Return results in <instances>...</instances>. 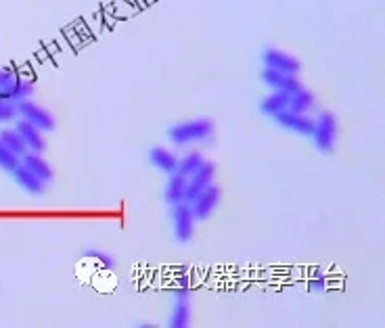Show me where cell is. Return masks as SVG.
<instances>
[{
    "instance_id": "52a82bcc",
    "label": "cell",
    "mask_w": 385,
    "mask_h": 328,
    "mask_svg": "<svg viewBox=\"0 0 385 328\" xmlns=\"http://www.w3.org/2000/svg\"><path fill=\"white\" fill-rule=\"evenodd\" d=\"M220 197H222V191H220V186H216V184H210L203 193H199L189 205L193 209V215H195V220H208L212 213H214V209L220 203Z\"/></svg>"
},
{
    "instance_id": "cb8c5ba5",
    "label": "cell",
    "mask_w": 385,
    "mask_h": 328,
    "mask_svg": "<svg viewBox=\"0 0 385 328\" xmlns=\"http://www.w3.org/2000/svg\"><path fill=\"white\" fill-rule=\"evenodd\" d=\"M17 105L15 103H6V101H0V123H9L13 120H17Z\"/></svg>"
},
{
    "instance_id": "4fadbf2b",
    "label": "cell",
    "mask_w": 385,
    "mask_h": 328,
    "mask_svg": "<svg viewBox=\"0 0 385 328\" xmlns=\"http://www.w3.org/2000/svg\"><path fill=\"white\" fill-rule=\"evenodd\" d=\"M289 105V92H281V90H270L268 96H264L260 101V111L268 118H274L277 113L285 111Z\"/></svg>"
},
{
    "instance_id": "6da1fadb",
    "label": "cell",
    "mask_w": 385,
    "mask_h": 328,
    "mask_svg": "<svg viewBox=\"0 0 385 328\" xmlns=\"http://www.w3.org/2000/svg\"><path fill=\"white\" fill-rule=\"evenodd\" d=\"M214 134V123L206 118L199 120H189L172 125L168 130V140L176 147H186V145H197V142H208Z\"/></svg>"
},
{
    "instance_id": "603a6c76",
    "label": "cell",
    "mask_w": 385,
    "mask_h": 328,
    "mask_svg": "<svg viewBox=\"0 0 385 328\" xmlns=\"http://www.w3.org/2000/svg\"><path fill=\"white\" fill-rule=\"evenodd\" d=\"M84 257H88V259H94L101 268H107V270H111V268H113V259H111L107 253H103V251H96V249H86Z\"/></svg>"
},
{
    "instance_id": "ba28073f",
    "label": "cell",
    "mask_w": 385,
    "mask_h": 328,
    "mask_svg": "<svg viewBox=\"0 0 385 328\" xmlns=\"http://www.w3.org/2000/svg\"><path fill=\"white\" fill-rule=\"evenodd\" d=\"M216 167L214 164L206 162L201 165L193 176H189V182H186V195H184V203H191L199 193H203L210 184H214Z\"/></svg>"
},
{
    "instance_id": "5b68a950",
    "label": "cell",
    "mask_w": 385,
    "mask_h": 328,
    "mask_svg": "<svg viewBox=\"0 0 385 328\" xmlns=\"http://www.w3.org/2000/svg\"><path fill=\"white\" fill-rule=\"evenodd\" d=\"M17 115L26 122L34 123L36 128H40L43 132H52L55 130V118L48 109H44L40 105L32 103V101H21L17 105Z\"/></svg>"
},
{
    "instance_id": "9c48e42d",
    "label": "cell",
    "mask_w": 385,
    "mask_h": 328,
    "mask_svg": "<svg viewBox=\"0 0 385 328\" xmlns=\"http://www.w3.org/2000/svg\"><path fill=\"white\" fill-rule=\"evenodd\" d=\"M15 132L19 134V138L23 140V145H26L28 151H32V153H43L44 149H46L44 132L40 128H36L34 123L26 122V120H17Z\"/></svg>"
},
{
    "instance_id": "ac0fdd59",
    "label": "cell",
    "mask_w": 385,
    "mask_h": 328,
    "mask_svg": "<svg viewBox=\"0 0 385 328\" xmlns=\"http://www.w3.org/2000/svg\"><path fill=\"white\" fill-rule=\"evenodd\" d=\"M34 94V82L32 80H28V78H21L19 76V80L15 82V86L9 90V94H6V103H15V105H19L21 101H30V96Z\"/></svg>"
},
{
    "instance_id": "5bb4252c",
    "label": "cell",
    "mask_w": 385,
    "mask_h": 328,
    "mask_svg": "<svg viewBox=\"0 0 385 328\" xmlns=\"http://www.w3.org/2000/svg\"><path fill=\"white\" fill-rule=\"evenodd\" d=\"M186 182H189V178H186V176H182V174H178V171L170 174V180H168V184H166V193H164V197H166V203H168V205L174 207V205H178V203H184Z\"/></svg>"
},
{
    "instance_id": "30bf717a",
    "label": "cell",
    "mask_w": 385,
    "mask_h": 328,
    "mask_svg": "<svg viewBox=\"0 0 385 328\" xmlns=\"http://www.w3.org/2000/svg\"><path fill=\"white\" fill-rule=\"evenodd\" d=\"M262 82L266 84L270 90H281V92H294L298 90L301 84L298 80V76H291V74H283V72H274V69H262L260 74Z\"/></svg>"
},
{
    "instance_id": "9a60e30c",
    "label": "cell",
    "mask_w": 385,
    "mask_h": 328,
    "mask_svg": "<svg viewBox=\"0 0 385 328\" xmlns=\"http://www.w3.org/2000/svg\"><path fill=\"white\" fill-rule=\"evenodd\" d=\"M149 164L153 165V167H157L160 171H164V174H174L176 171V167H178V157L168 151V149H162V147H153L151 151H149Z\"/></svg>"
},
{
    "instance_id": "e0dca14e",
    "label": "cell",
    "mask_w": 385,
    "mask_h": 328,
    "mask_svg": "<svg viewBox=\"0 0 385 328\" xmlns=\"http://www.w3.org/2000/svg\"><path fill=\"white\" fill-rule=\"evenodd\" d=\"M191 301L189 299H174V310L170 316L172 328H186L191 324Z\"/></svg>"
},
{
    "instance_id": "3957f363",
    "label": "cell",
    "mask_w": 385,
    "mask_h": 328,
    "mask_svg": "<svg viewBox=\"0 0 385 328\" xmlns=\"http://www.w3.org/2000/svg\"><path fill=\"white\" fill-rule=\"evenodd\" d=\"M172 228L178 243H189L195 232V215L189 203H178L172 209Z\"/></svg>"
},
{
    "instance_id": "7a4b0ae2",
    "label": "cell",
    "mask_w": 385,
    "mask_h": 328,
    "mask_svg": "<svg viewBox=\"0 0 385 328\" xmlns=\"http://www.w3.org/2000/svg\"><path fill=\"white\" fill-rule=\"evenodd\" d=\"M312 140L320 153H331L337 142V120L333 113H320L314 118V128H312Z\"/></svg>"
},
{
    "instance_id": "7402d4cb",
    "label": "cell",
    "mask_w": 385,
    "mask_h": 328,
    "mask_svg": "<svg viewBox=\"0 0 385 328\" xmlns=\"http://www.w3.org/2000/svg\"><path fill=\"white\" fill-rule=\"evenodd\" d=\"M19 164H21V159H19L17 155H13V153H11L6 147H2V142H0V169L13 171Z\"/></svg>"
},
{
    "instance_id": "44dd1931",
    "label": "cell",
    "mask_w": 385,
    "mask_h": 328,
    "mask_svg": "<svg viewBox=\"0 0 385 328\" xmlns=\"http://www.w3.org/2000/svg\"><path fill=\"white\" fill-rule=\"evenodd\" d=\"M19 80V76L13 69H0V101L6 98L9 90L15 86V82Z\"/></svg>"
},
{
    "instance_id": "d6986e66",
    "label": "cell",
    "mask_w": 385,
    "mask_h": 328,
    "mask_svg": "<svg viewBox=\"0 0 385 328\" xmlns=\"http://www.w3.org/2000/svg\"><path fill=\"white\" fill-rule=\"evenodd\" d=\"M0 142H2V147H6V149H9L13 155H17L19 159H21V155L28 153V149H26L23 140L19 138V134L15 132V128H2V130H0Z\"/></svg>"
},
{
    "instance_id": "d4e9b609",
    "label": "cell",
    "mask_w": 385,
    "mask_h": 328,
    "mask_svg": "<svg viewBox=\"0 0 385 328\" xmlns=\"http://www.w3.org/2000/svg\"><path fill=\"white\" fill-rule=\"evenodd\" d=\"M308 287L312 288V290H325L327 288V278L323 274H316V276H312L308 281Z\"/></svg>"
},
{
    "instance_id": "ffe728a7",
    "label": "cell",
    "mask_w": 385,
    "mask_h": 328,
    "mask_svg": "<svg viewBox=\"0 0 385 328\" xmlns=\"http://www.w3.org/2000/svg\"><path fill=\"white\" fill-rule=\"evenodd\" d=\"M206 164V159H203V155L199 153V151H191V153H186L182 159H178V167H176V171L178 174H182V176H193L201 165Z\"/></svg>"
},
{
    "instance_id": "277c9868",
    "label": "cell",
    "mask_w": 385,
    "mask_h": 328,
    "mask_svg": "<svg viewBox=\"0 0 385 328\" xmlns=\"http://www.w3.org/2000/svg\"><path fill=\"white\" fill-rule=\"evenodd\" d=\"M262 65L266 69H274V72H283V74H291V76H298L301 69L300 59H296L279 48H266L262 52Z\"/></svg>"
},
{
    "instance_id": "2e32d148",
    "label": "cell",
    "mask_w": 385,
    "mask_h": 328,
    "mask_svg": "<svg viewBox=\"0 0 385 328\" xmlns=\"http://www.w3.org/2000/svg\"><path fill=\"white\" fill-rule=\"evenodd\" d=\"M314 107V94L306 88H298L294 92H289V105L287 109L289 111H296V113H310V109Z\"/></svg>"
},
{
    "instance_id": "8fae6325",
    "label": "cell",
    "mask_w": 385,
    "mask_h": 328,
    "mask_svg": "<svg viewBox=\"0 0 385 328\" xmlns=\"http://www.w3.org/2000/svg\"><path fill=\"white\" fill-rule=\"evenodd\" d=\"M21 165L28 167L34 176H38L44 184H48V182L55 178V171H52L50 164L43 157V153H32V151H28L26 155H21Z\"/></svg>"
},
{
    "instance_id": "7c38bea8",
    "label": "cell",
    "mask_w": 385,
    "mask_h": 328,
    "mask_svg": "<svg viewBox=\"0 0 385 328\" xmlns=\"http://www.w3.org/2000/svg\"><path fill=\"white\" fill-rule=\"evenodd\" d=\"M11 174H13L15 182H17L26 193H30V195H43L44 193V182L38 176H34L28 167H23V165L19 164Z\"/></svg>"
},
{
    "instance_id": "8992f818",
    "label": "cell",
    "mask_w": 385,
    "mask_h": 328,
    "mask_svg": "<svg viewBox=\"0 0 385 328\" xmlns=\"http://www.w3.org/2000/svg\"><path fill=\"white\" fill-rule=\"evenodd\" d=\"M272 120L283 130H289V132L300 134V136H310L312 128H314V118H310V113H296V111H289V109L277 113Z\"/></svg>"
}]
</instances>
